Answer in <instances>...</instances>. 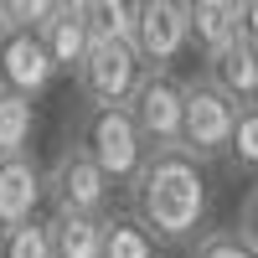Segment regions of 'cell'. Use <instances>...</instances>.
<instances>
[{"label":"cell","instance_id":"obj_1","mask_svg":"<svg viewBox=\"0 0 258 258\" xmlns=\"http://www.w3.org/2000/svg\"><path fill=\"white\" fill-rule=\"evenodd\" d=\"M129 202H135V222L155 243L176 248V243L202 238L207 181H202V165L186 150H155L140 165V176L129 181Z\"/></svg>","mask_w":258,"mask_h":258},{"label":"cell","instance_id":"obj_2","mask_svg":"<svg viewBox=\"0 0 258 258\" xmlns=\"http://www.w3.org/2000/svg\"><path fill=\"white\" fill-rule=\"evenodd\" d=\"M73 145H78L109 181H124V186L135 181L140 165L150 160V150H145V140H140L135 119H129V109H83Z\"/></svg>","mask_w":258,"mask_h":258},{"label":"cell","instance_id":"obj_3","mask_svg":"<svg viewBox=\"0 0 258 258\" xmlns=\"http://www.w3.org/2000/svg\"><path fill=\"white\" fill-rule=\"evenodd\" d=\"M129 119H135L145 150H181V119H186V83L176 73H145L129 93Z\"/></svg>","mask_w":258,"mask_h":258},{"label":"cell","instance_id":"obj_4","mask_svg":"<svg viewBox=\"0 0 258 258\" xmlns=\"http://www.w3.org/2000/svg\"><path fill=\"white\" fill-rule=\"evenodd\" d=\"M73 78H78V93L88 98V109H124L145 78V62L129 41H93Z\"/></svg>","mask_w":258,"mask_h":258},{"label":"cell","instance_id":"obj_5","mask_svg":"<svg viewBox=\"0 0 258 258\" xmlns=\"http://www.w3.org/2000/svg\"><path fill=\"white\" fill-rule=\"evenodd\" d=\"M41 197H52L57 217H103L109 212V176L78 145H68L41 176Z\"/></svg>","mask_w":258,"mask_h":258},{"label":"cell","instance_id":"obj_6","mask_svg":"<svg viewBox=\"0 0 258 258\" xmlns=\"http://www.w3.org/2000/svg\"><path fill=\"white\" fill-rule=\"evenodd\" d=\"M232 119H238V109L212 88L207 78H191L186 83V119H181V150L197 165L207 160H222L232 150Z\"/></svg>","mask_w":258,"mask_h":258},{"label":"cell","instance_id":"obj_7","mask_svg":"<svg viewBox=\"0 0 258 258\" xmlns=\"http://www.w3.org/2000/svg\"><path fill=\"white\" fill-rule=\"evenodd\" d=\"M191 47L186 6L181 0H145L135 6V52L145 62V73H170V62Z\"/></svg>","mask_w":258,"mask_h":258},{"label":"cell","instance_id":"obj_8","mask_svg":"<svg viewBox=\"0 0 258 258\" xmlns=\"http://www.w3.org/2000/svg\"><path fill=\"white\" fill-rule=\"evenodd\" d=\"M36 41L47 47L57 73H78V62L88 57L93 31H88V0H57L47 11V21L36 26Z\"/></svg>","mask_w":258,"mask_h":258},{"label":"cell","instance_id":"obj_9","mask_svg":"<svg viewBox=\"0 0 258 258\" xmlns=\"http://www.w3.org/2000/svg\"><path fill=\"white\" fill-rule=\"evenodd\" d=\"M57 78L47 47L36 41V31H0V88H11L21 98L47 93V83Z\"/></svg>","mask_w":258,"mask_h":258},{"label":"cell","instance_id":"obj_10","mask_svg":"<svg viewBox=\"0 0 258 258\" xmlns=\"http://www.w3.org/2000/svg\"><path fill=\"white\" fill-rule=\"evenodd\" d=\"M202 78L232 103V109H253V103H258V47H248V41L238 36L227 52L207 57Z\"/></svg>","mask_w":258,"mask_h":258},{"label":"cell","instance_id":"obj_11","mask_svg":"<svg viewBox=\"0 0 258 258\" xmlns=\"http://www.w3.org/2000/svg\"><path fill=\"white\" fill-rule=\"evenodd\" d=\"M36 202H41V170H36V160L31 155L0 160V232L26 227Z\"/></svg>","mask_w":258,"mask_h":258},{"label":"cell","instance_id":"obj_12","mask_svg":"<svg viewBox=\"0 0 258 258\" xmlns=\"http://www.w3.org/2000/svg\"><path fill=\"white\" fill-rule=\"evenodd\" d=\"M186 26H191V47L202 57H217L238 41V6L232 0H191Z\"/></svg>","mask_w":258,"mask_h":258},{"label":"cell","instance_id":"obj_13","mask_svg":"<svg viewBox=\"0 0 258 258\" xmlns=\"http://www.w3.org/2000/svg\"><path fill=\"white\" fill-rule=\"evenodd\" d=\"M103 232H109V217H57L47 222V243L52 258H103Z\"/></svg>","mask_w":258,"mask_h":258},{"label":"cell","instance_id":"obj_14","mask_svg":"<svg viewBox=\"0 0 258 258\" xmlns=\"http://www.w3.org/2000/svg\"><path fill=\"white\" fill-rule=\"evenodd\" d=\"M31 135H36V109H31V98L0 88V160L26 155V150H31Z\"/></svg>","mask_w":258,"mask_h":258},{"label":"cell","instance_id":"obj_15","mask_svg":"<svg viewBox=\"0 0 258 258\" xmlns=\"http://www.w3.org/2000/svg\"><path fill=\"white\" fill-rule=\"evenodd\" d=\"M88 31H93V41H129L135 47V6L129 0H93Z\"/></svg>","mask_w":258,"mask_h":258},{"label":"cell","instance_id":"obj_16","mask_svg":"<svg viewBox=\"0 0 258 258\" xmlns=\"http://www.w3.org/2000/svg\"><path fill=\"white\" fill-rule=\"evenodd\" d=\"M103 258H160L155 238L135 222V217H109V232H103Z\"/></svg>","mask_w":258,"mask_h":258},{"label":"cell","instance_id":"obj_17","mask_svg":"<svg viewBox=\"0 0 258 258\" xmlns=\"http://www.w3.org/2000/svg\"><path fill=\"white\" fill-rule=\"evenodd\" d=\"M227 160L238 170H258V103L253 109H238V119H232V150Z\"/></svg>","mask_w":258,"mask_h":258},{"label":"cell","instance_id":"obj_18","mask_svg":"<svg viewBox=\"0 0 258 258\" xmlns=\"http://www.w3.org/2000/svg\"><path fill=\"white\" fill-rule=\"evenodd\" d=\"M0 258H52L47 222H26V227L0 232Z\"/></svg>","mask_w":258,"mask_h":258},{"label":"cell","instance_id":"obj_19","mask_svg":"<svg viewBox=\"0 0 258 258\" xmlns=\"http://www.w3.org/2000/svg\"><path fill=\"white\" fill-rule=\"evenodd\" d=\"M52 0H0V31H36Z\"/></svg>","mask_w":258,"mask_h":258},{"label":"cell","instance_id":"obj_20","mask_svg":"<svg viewBox=\"0 0 258 258\" xmlns=\"http://www.w3.org/2000/svg\"><path fill=\"white\" fill-rule=\"evenodd\" d=\"M191 258H253V253H248V243H243L232 227H212V232H202V238H197Z\"/></svg>","mask_w":258,"mask_h":258},{"label":"cell","instance_id":"obj_21","mask_svg":"<svg viewBox=\"0 0 258 258\" xmlns=\"http://www.w3.org/2000/svg\"><path fill=\"white\" fill-rule=\"evenodd\" d=\"M238 238L248 243V253L258 258V186L243 197V212H238Z\"/></svg>","mask_w":258,"mask_h":258},{"label":"cell","instance_id":"obj_22","mask_svg":"<svg viewBox=\"0 0 258 258\" xmlns=\"http://www.w3.org/2000/svg\"><path fill=\"white\" fill-rule=\"evenodd\" d=\"M238 36L258 47V0H238Z\"/></svg>","mask_w":258,"mask_h":258}]
</instances>
